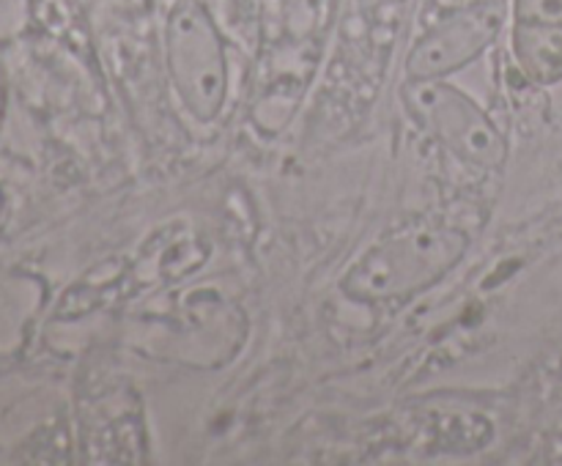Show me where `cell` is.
<instances>
[{
  "instance_id": "1",
  "label": "cell",
  "mask_w": 562,
  "mask_h": 466,
  "mask_svg": "<svg viewBox=\"0 0 562 466\" xmlns=\"http://www.w3.org/2000/svg\"><path fill=\"white\" fill-rule=\"evenodd\" d=\"M470 250L464 230L412 225L368 247L340 277V291L362 305H393L442 283Z\"/></svg>"
},
{
  "instance_id": "2",
  "label": "cell",
  "mask_w": 562,
  "mask_h": 466,
  "mask_svg": "<svg viewBox=\"0 0 562 466\" xmlns=\"http://www.w3.org/2000/svg\"><path fill=\"white\" fill-rule=\"evenodd\" d=\"M165 55L181 107L212 124L228 99V60L217 22L201 0H176L165 22Z\"/></svg>"
},
{
  "instance_id": "3",
  "label": "cell",
  "mask_w": 562,
  "mask_h": 466,
  "mask_svg": "<svg viewBox=\"0 0 562 466\" xmlns=\"http://www.w3.org/2000/svg\"><path fill=\"white\" fill-rule=\"evenodd\" d=\"M401 99L406 113L453 157L464 159L472 168H503L508 157L503 132L470 93L442 80H409Z\"/></svg>"
},
{
  "instance_id": "4",
  "label": "cell",
  "mask_w": 562,
  "mask_h": 466,
  "mask_svg": "<svg viewBox=\"0 0 562 466\" xmlns=\"http://www.w3.org/2000/svg\"><path fill=\"white\" fill-rule=\"evenodd\" d=\"M503 20L505 5L499 0H483L445 16L412 47L406 58L409 80H445L470 66L497 42Z\"/></svg>"
},
{
  "instance_id": "5",
  "label": "cell",
  "mask_w": 562,
  "mask_h": 466,
  "mask_svg": "<svg viewBox=\"0 0 562 466\" xmlns=\"http://www.w3.org/2000/svg\"><path fill=\"white\" fill-rule=\"evenodd\" d=\"M510 47L525 77L536 86L562 82V0H514Z\"/></svg>"
},
{
  "instance_id": "6",
  "label": "cell",
  "mask_w": 562,
  "mask_h": 466,
  "mask_svg": "<svg viewBox=\"0 0 562 466\" xmlns=\"http://www.w3.org/2000/svg\"><path fill=\"white\" fill-rule=\"evenodd\" d=\"M3 110H5V86H3V75H0V121H3Z\"/></svg>"
}]
</instances>
